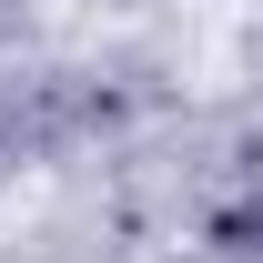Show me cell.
Here are the masks:
<instances>
[{
	"instance_id": "obj_1",
	"label": "cell",
	"mask_w": 263,
	"mask_h": 263,
	"mask_svg": "<svg viewBox=\"0 0 263 263\" xmlns=\"http://www.w3.org/2000/svg\"><path fill=\"white\" fill-rule=\"evenodd\" d=\"M213 243H223V263H263V202H233L213 223Z\"/></svg>"
}]
</instances>
